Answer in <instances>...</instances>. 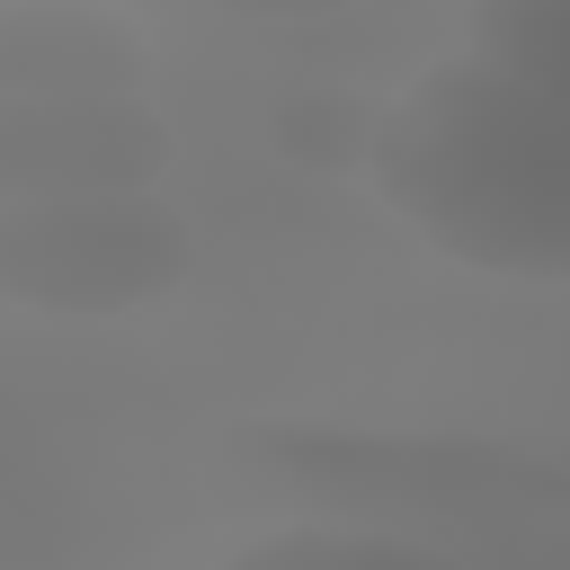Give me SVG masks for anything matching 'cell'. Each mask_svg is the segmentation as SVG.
Segmentation results:
<instances>
[{"label":"cell","instance_id":"6da1fadb","mask_svg":"<svg viewBox=\"0 0 570 570\" xmlns=\"http://www.w3.org/2000/svg\"><path fill=\"white\" fill-rule=\"evenodd\" d=\"M374 205L445 267L570 285V0H472L374 116Z\"/></svg>","mask_w":570,"mask_h":570},{"label":"cell","instance_id":"7a4b0ae2","mask_svg":"<svg viewBox=\"0 0 570 570\" xmlns=\"http://www.w3.org/2000/svg\"><path fill=\"white\" fill-rule=\"evenodd\" d=\"M196 232L160 187L0 196V303L36 321H125L187 285Z\"/></svg>","mask_w":570,"mask_h":570},{"label":"cell","instance_id":"3957f363","mask_svg":"<svg viewBox=\"0 0 570 570\" xmlns=\"http://www.w3.org/2000/svg\"><path fill=\"white\" fill-rule=\"evenodd\" d=\"M169 125L142 89H0V196L160 187Z\"/></svg>","mask_w":570,"mask_h":570},{"label":"cell","instance_id":"277c9868","mask_svg":"<svg viewBox=\"0 0 570 570\" xmlns=\"http://www.w3.org/2000/svg\"><path fill=\"white\" fill-rule=\"evenodd\" d=\"M205 570H472L419 534H392V525H330V517H303V525H267L249 543H232L223 561Z\"/></svg>","mask_w":570,"mask_h":570},{"label":"cell","instance_id":"5b68a950","mask_svg":"<svg viewBox=\"0 0 570 570\" xmlns=\"http://www.w3.org/2000/svg\"><path fill=\"white\" fill-rule=\"evenodd\" d=\"M223 18H258V27H303V18H338V9H365V0H205Z\"/></svg>","mask_w":570,"mask_h":570}]
</instances>
